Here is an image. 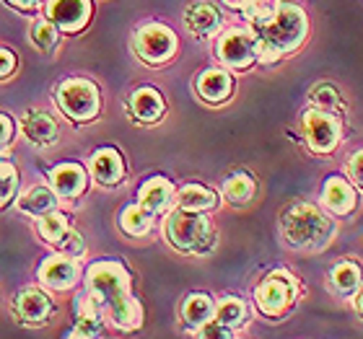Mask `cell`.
Wrapping results in <instances>:
<instances>
[{"instance_id":"1","label":"cell","mask_w":363,"mask_h":339,"mask_svg":"<svg viewBox=\"0 0 363 339\" xmlns=\"http://www.w3.org/2000/svg\"><path fill=\"white\" fill-rule=\"evenodd\" d=\"M86 287L101 314L117 329L133 332L143 324V309L133 295L130 272L120 262H96L86 272Z\"/></svg>"},{"instance_id":"2","label":"cell","mask_w":363,"mask_h":339,"mask_svg":"<svg viewBox=\"0 0 363 339\" xmlns=\"http://www.w3.org/2000/svg\"><path fill=\"white\" fill-rule=\"evenodd\" d=\"M335 231L337 228H335L333 220L309 202L291 205L280 215V234H283V241L291 249H298V251L325 249L335 239Z\"/></svg>"},{"instance_id":"3","label":"cell","mask_w":363,"mask_h":339,"mask_svg":"<svg viewBox=\"0 0 363 339\" xmlns=\"http://www.w3.org/2000/svg\"><path fill=\"white\" fill-rule=\"evenodd\" d=\"M167 239L174 249L184 254H208L216 246V231H213L211 220L203 212L195 210H174L167 218Z\"/></svg>"},{"instance_id":"4","label":"cell","mask_w":363,"mask_h":339,"mask_svg":"<svg viewBox=\"0 0 363 339\" xmlns=\"http://www.w3.org/2000/svg\"><path fill=\"white\" fill-rule=\"evenodd\" d=\"M257 31V39L262 45L272 47L280 54H288L303 45L306 31H309V21H306V13L298 6H278V11L265 23H259Z\"/></svg>"},{"instance_id":"5","label":"cell","mask_w":363,"mask_h":339,"mask_svg":"<svg viewBox=\"0 0 363 339\" xmlns=\"http://www.w3.org/2000/svg\"><path fill=\"white\" fill-rule=\"evenodd\" d=\"M57 106L73 122H91L99 114V88L86 78H68L57 86Z\"/></svg>"},{"instance_id":"6","label":"cell","mask_w":363,"mask_h":339,"mask_svg":"<svg viewBox=\"0 0 363 339\" xmlns=\"http://www.w3.org/2000/svg\"><path fill=\"white\" fill-rule=\"evenodd\" d=\"M296 295H298V285L288 272H270L257 287V309L267 318H280L283 314L291 311V306L296 303Z\"/></svg>"},{"instance_id":"7","label":"cell","mask_w":363,"mask_h":339,"mask_svg":"<svg viewBox=\"0 0 363 339\" xmlns=\"http://www.w3.org/2000/svg\"><path fill=\"white\" fill-rule=\"evenodd\" d=\"M133 45H135L138 57L148 62V65H164L177 52L174 31L164 26V23H145V26H140Z\"/></svg>"},{"instance_id":"8","label":"cell","mask_w":363,"mask_h":339,"mask_svg":"<svg viewBox=\"0 0 363 339\" xmlns=\"http://www.w3.org/2000/svg\"><path fill=\"white\" fill-rule=\"evenodd\" d=\"M303 140L314 153H333L342 140L340 120L325 109H309L301 120Z\"/></svg>"},{"instance_id":"9","label":"cell","mask_w":363,"mask_h":339,"mask_svg":"<svg viewBox=\"0 0 363 339\" xmlns=\"http://www.w3.org/2000/svg\"><path fill=\"white\" fill-rule=\"evenodd\" d=\"M218 60L231 70H247L250 65L257 62V50H259V39L250 31L234 29L226 31L223 37L218 39Z\"/></svg>"},{"instance_id":"10","label":"cell","mask_w":363,"mask_h":339,"mask_svg":"<svg viewBox=\"0 0 363 339\" xmlns=\"http://www.w3.org/2000/svg\"><path fill=\"white\" fill-rule=\"evenodd\" d=\"M55 314L52 298L39 290V287H26L13 298V316L26 326H45Z\"/></svg>"},{"instance_id":"11","label":"cell","mask_w":363,"mask_h":339,"mask_svg":"<svg viewBox=\"0 0 363 339\" xmlns=\"http://www.w3.org/2000/svg\"><path fill=\"white\" fill-rule=\"evenodd\" d=\"M47 18L65 34H76L89 23V0H47Z\"/></svg>"},{"instance_id":"12","label":"cell","mask_w":363,"mask_h":339,"mask_svg":"<svg viewBox=\"0 0 363 339\" xmlns=\"http://www.w3.org/2000/svg\"><path fill=\"white\" fill-rule=\"evenodd\" d=\"M39 280L52 290H70L78 280V264L73 262V256H50L39 267Z\"/></svg>"},{"instance_id":"13","label":"cell","mask_w":363,"mask_h":339,"mask_svg":"<svg viewBox=\"0 0 363 339\" xmlns=\"http://www.w3.org/2000/svg\"><path fill=\"white\" fill-rule=\"evenodd\" d=\"M50 184H52L55 195L62 200H76L84 195L86 189V171L78 163H60L50 173Z\"/></svg>"},{"instance_id":"14","label":"cell","mask_w":363,"mask_h":339,"mask_svg":"<svg viewBox=\"0 0 363 339\" xmlns=\"http://www.w3.org/2000/svg\"><path fill=\"white\" fill-rule=\"evenodd\" d=\"M21 130L26 140L39 148H47L57 140V122L50 117L47 112H39V109H29V112L21 117Z\"/></svg>"},{"instance_id":"15","label":"cell","mask_w":363,"mask_h":339,"mask_svg":"<svg viewBox=\"0 0 363 339\" xmlns=\"http://www.w3.org/2000/svg\"><path fill=\"white\" fill-rule=\"evenodd\" d=\"M101 324H104V314L94 301V295L86 290L76 301V329L70 332V337H99Z\"/></svg>"},{"instance_id":"16","label":"cell","mask_w":363,"mask_h":339,"mask_svg":"<svg viewBox=\"0 0 363 339\" xmlns=\"http://www.w3.org/2000/svg\"><path fill=\"white\" fill-rule=\"evenodd\" d=\"M130 112H133V117L138 122L153 125V122H159L164 117L167 104H164V96H161L159 91L151 88V86H143V88H138L130 96Z\"/></svg>"},{"instance_id":"17","label":"cell","mask_w":363,"mask_h":339,"mask_svg":"<svg viewBox=\"0 0 363 339\" xmlns=\"http://www.w3.org/2000/svg\"><path fill=\"white\" fill-rule=\"evenodd\" d=\"M91 173L101 187H114L125 176V163L122 156L114 148H99L91 159Z\"/></svg>"},{"instance_id":"18","label":"cell","mask_w":363,"mask_h":339,"mask_svg":"<svg viewBox=\"0 0 363 339\" xmlns=\"http://www.w3.org/2000/svg\"><path fill=\"white\" fill-rule=\"evenodd\" d=\"M138 200H140V205H143L151 215H156V212L169 210V205L174 202L177 195H174L172 181H167L164 176H153V179H148L143 187H140Z\"/></svg>"},{"instance_id":"19","label":"cell","mask_w":363,"mask_h":339,"mask_svg":"<svg viewBox=\"0 0 363 339\" xmlns=\"http://www.w3.org/2000/svg\"><path fill=\"white\" fill-rule=\"evenodd\" d=\"M231 91H234V81L228 76L226 70H203L200 78H197V93L203 101L208 104H220V101H226L231 96Z\"/></svg>"},{"instance_id":"20","label":"cell","mask_w":363,"mask_h":339,"mask_svg":"<svg viewBox=\"0 0 363 339\" xmlns=\"http://www.w3.org/2000/svg\"><path fill=\"white\" fill-rule=\"evenodd\" d=\"M322 202L335 215H348L356 207V192H353V187L342 176H330L325 189H322Z\"/></svg>"},{"instance_id":"21","label":"cell","mask_w":363,"mask_h":339,"mask_svg":"<svg viewBox=\"0 0 363 339\" xmlns=\"http://www.w3.org/2000/svg\"><path fill=\"white\" fill-rule=\"evenodd\" d=\"M184 26H187L195 37H213L220 26L218 8L211 3H192L184 11Z\"/></svg>"},{"instance_id":"22","label":"cell","mask_w":363,"mask_h":339,"mask_svg":"<svg viewBox=\"0 0 363 339\" xmlns=\"http://www.w3.org/2000/svg\"><path fill=\"white\" fill-rule=\"evenodd\" d=\"M213 316H216V303H213L211 295L192 293L182 303V318H184V324L192 326V329H200V326L208 324Z\"/></svg>"},{"instance_id":"23","label":"cell","mask_w":363,"mask_h":339,"mask_svg":"<svg viewBox=\"0 0 363 339\" xmlns=\"http://www.w3.org/2000/svg\"><path fill=\"white\" fill-rule=\"evenodd\" d=\"M216 205H218L216 192H211L203 184H187V187H182L177 192V207H182V210L205 212V210H213Z\"/></svg>"},{"instance_id":"24","label":"cell","mask_w":363,"mask_h":339,"mask_svg":"<svg viewBox=\"0 0 363 339\" xmlns=\"http://www.w3.org/2000/svg\"><path fill=\"white\" fill-rule=\"evenodd\" d=\"M55 205H57V195H55V189L50 187H31L26 195L18 200V207L23 212H29L34 218H42L47 212L55 210Z\"/></svg>"},{"instance_id":"25","label":"cell","mask_w":363,"mask_h":339,"mask_svg":"<svg viewBox=\"0 0 363 339\" xmlns=\"http://www.w3.org/2000/svg\"><path fill=\"white\" fill-rule=\"evenodd\" d=\"M330 282H333L335 293L340 295H353L363 282V272L358 270V264L353 262H340L335 264L330 272Z\"/></svg>"},{"instance_id":"26","label":"cell","mask_w":363,"mask_h":339,"mask_svg":"<svg viewBox=\"0 0 363 339\" xmlns=\"http://www.w3.org/2000/svg\"><path fill=\"white\" fill-rule=\"evenodd\" d=\"M151 226H153V215L145 210L140 202L130 205V207H125V210H122L120 228L128 236H135V239H140V236H145L148 231H151Z\"/></svg>"},{"instance_id":"27","label":"cell","mask_w":363,"mask_h":339,"mask_svg":"<svg viewBox=\"0 0 363 339\" xmlns=\"http://www.w3.org/2000/svg\"><path fill=\"white\" fill-rule=\"evenodd\" d=\"M220 324L228 326L231 332H236V329H242L244 324H247V318H250V311H247V303L242 301V298H223V301L216 306V316Z\"/></svg>"},{"instance_id":"28","label":"cell","mask_w":363,"mask_h":339,"mask_svg":"<svg viewBox=\"0 0 363 339\" xmlns=\"http://www.w3.org/2000/svg\"><path fill=\"white\" fill-rule=\"evenodd\" d=\"M223 197H226L231 205H247L255 197V179L250 173H231L226 181H223Z\"/></svg>"},{"instance_id":"29","label":"cell","mask_w":363,"mask_h":339,"mask_svg":"<svg viewBox=\"0 0 363 339\" xmlns=\"http://www.w3.org/2000/svg\"><path fill=\"white\" fill-rule=\"evenodd\" d=\"M37 231L47 243H52V246H55V243L60 241L62 236L70 231V220H68V215H62V212L52 210V212H47V215H42V218H39Z\"/></svg>"},{"instance_id":"30","label":"cell","mask_w":363,"mask_h":339,"mask_svg":"<svg viewBox=\"0 0 363 339\" xmlns=\"http://www.w3.org/2000/svg\"><path fill=\"white\" fill-rule=\"evenodd\" d=\"M57 39H60V29L50 18L34 21V26H31V45L37 47L39 52H52Z\"/></svg>"},{"instance_id":"31","label":"cell","mask_w":363,"mask_h":339,"mask_svg":"<svg viewBox=\"0 0 363 339\" xmlns=\"http://www.w3.org/2000/svg\"><path fill=\"white\" fill-rule=\"evenodd\" d=\"M18 192V171L11 161L0 159V207L8 205Z\"/></svg>"},{"instance_id":"32","label":"cell","mask_w":363,"mask_h":339,"mask_svg":"<svg viewBox=\"0 0 363 339\" xmlns=\"http://www.w3.org/2000/svg\"><path fill=\"white\" fill-rule=\"evenodd\" d=\"M242 11L252 23L259 26V23H265L267 18L278 11V3H275V0H244Z\"/></svg>"},{"instance_id":"33","label":"cell","mask_w":363,"mask_h":339,"mask_svg":"<svg viewBox=\"0 0 363 339\" xmlns=\"http://www.w3.org/2000/svg\"><path fill=\"white\" fill-rule=\"evenodd\" d=\"M311 104L314 109H325V112H335L340 106V93L333 88V86H317L311 91Z\"/></svg>"},{"instance_id":"34","label":"cell","mask_w":363,"mask_h":339,"mask_svg":"<svg viewBox=\"0 0 363 339\" xmlns=\"http://www.w3.org/2000/svg\"><path fill=\"white\" fill-rule=\"evenodd\" d=\"M55 246L60 249V254L73 256V259H78V256H84V254H86V241H84V236L76 234L73 228H70L68 234L62 236V239H60L57 243H55Z\"/></svg>"},{"instance_id":"35","label":"cell","mask_w":363,"mask_h":339,"mask_svg":"<svg viewBox=\"0 0 363 339\" xmlns=\"http://www.w3.org/2000/svg\"><path fill=\"white\" fill-rule=\"evenodd\" d=\"M197 334H200V337H234V332H231L228 326L220 324L218 318H211L208 324H203L197 329Z\"/></svg>"},{"instance_id":"36","label":"cell","mask_w":363,"mask_h":339,"mask_svg":"<svg viewBox=\"0 0 363 339\" xmlns=\"http://www.w3.org/2000/svg\"><path fill=\"white\" fill-rule=\"evenodd\" d=\"M13 132H16L13 120H11L8 114H0V148H6V145L13 140Z\"/></svg>"},{"instance_id":"37","label":"cell","mask_w":363,"mask_h":339,"mask_svg":"<svg viewBox=\"0 0 363 339\" xmlns=\"http://www.w3.org/2000/svg\"><path fill=\"white\" fill-rule=\"evenodd\" d=\"M348 173H350V179L356 181L358 187L363 189V151H358L353 159H350L348 163Z\"/></svg>"},{"instance_id":"38","label":"cell","mask_w":363,"mask_h":339,"mask_svg":"<svg viewBox=\"0 0 363 339\" xmlns=\"http://www.w3.org/2000/svg\"><path fill=\"white\" fill-rule=\"evenodd\" d=\"M16 70V57L11 50H0V81L8 78Z\"/></svg>"},{"instance_id":"39","label":"cell","mask_w":363,"mask_h":339,"mask_svg":"<svg viewBox=\"0 0 363 339\" xmlns=\"http://www.w3.org/2000/svg\"><path fill=\"white\" fill-rule=\"evenodd\" d=\"M8 6L18 8V11H34V8L42 6V0H6Z\"/></svg>"},{"instance_id":"40","label":"cell","mask_w":363,"mask_h":339,"mask_svg":"<svg viewBox=\"0 0 363 339\" xmlns=\"http://www.w3.org/2000/svg\"><path fill=\"white\" fill-rule=\"evenodd\" d=\"M228 8H242L244 6V0H223Z\"/></svg>"},{"instance_id":"41","label":"cell","mask_w":363,"mask_h":339,"mask_svg":"<svg viewBox=\"0 0 363 339\" xmlns=\"http://www.w3.org/2000/svg\"><path fill=\"white\" fill-rule=\"evenodd\" d=\"M356 309H358V314L363 316V290H361V295L356 298Z\"/></svg>"}]
</instances>
